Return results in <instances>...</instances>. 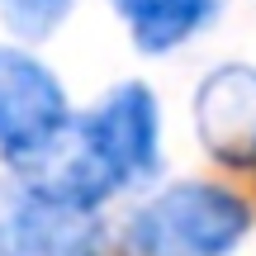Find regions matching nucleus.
I'll return each mask as SVG.
<instances>
[{"label": "nucleus", "instance_id": "3", "mask_svg": "<svg viewBox=\"0 0 256 256\" xmlns=\"http://www.w3.org/2000/svg\"><path fill=\"white\" fill-rule=\"evenodd\" d=\"M66 128V90L28 52L0 48V152L28 162Z\"/></svg>", "mask_w": 256, "mask_h": 256}, {"label": "nucleus", "instance_id": "4", "mask_svg": "<svg viewBox=\"0 0 256 256\" xmlns=\"http://www.w3.org/2000/svg\"><path fill=\"white\" fill-rule=\"evenodd\" d=\"M194 128L223 166H256V66H223L194 95Z\"/></svg>", "mask_w": 256, "mask_h": 256}, {"label": "nucleus", "instance_id": "5", "mask_svg": "<svg viewBox=\"0 0 256 256\" xmlns=\"http://www.w3.org/2000/svg\"><path fill=\"white\" fill-rule=\"evenodd\" d=\"M0 242L10 256H100V223L90 218V209H72L24 190L0 228Z\"/></svg>", "mask_w": 256, "mask_h": 256}, {"label": "nucleus", "instance_id": "1", "mask_svg": "<svg viewBox=\"0 0 256 256\" xmlns=\"http://www.w3.org/2000/svg\"><path fill=\"white\" fill-rule=\"evenodd\" d=\"M156 138L162 124L152 90L128 81L104 95L81 124H66L52 147L19 162L24 190L72 209H95L156 166Z\"/></svg>", "mask_w": 256, "mask_h": 256}, {"label": "nucleus", "instance_id": "2", "mask_svg": "<svg viewBox=\"0 0 256 256\" xmlns=\"http://www.w3.org/2000/svg\"><path fill=\"white\" fill-rule=\"evenodd\" d=\"M247 228L252 209L232 190L185 180L128 218V247L138 256H228L247 238Z\"/></svg>", "mask_w": 256, "mask_h": 256}, {"label": "nucleus", "instance_id": "6", "mask_svg": "<svg viewBox=\"0 0 256 256\" xmlns=\"http://www.w3.org/2000/svg\"><path fill=\"white\" fill-rule=\"evenodd\" d=\"M128 14L133 43L142 52H171L176 43L204 28L218 10V0H114Z\"/></svg>", "mask_w": 256, "mask_h": 256}, {"label": "nucleus", "instance_id": "7", "mask_svg": "<svg viewBox=\"0 0 256 256\" xmlns=\"http://www.w3.org/2000/svg\"><path fill=\"white\" fill-rule=\"evenodd\" d=\"M72 0H0V19L19 38H48L66 19Z\"/></svg>", "mask_w": 256, "mask_h": 256}]
</instances>
